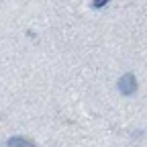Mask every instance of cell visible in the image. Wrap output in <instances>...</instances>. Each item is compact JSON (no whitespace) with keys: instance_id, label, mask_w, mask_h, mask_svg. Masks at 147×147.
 I'll use <instances>...</instances> for the list:
<instances>
[{"instance_id":"cell-3","label":"cell","mask_w":147,"mask_h":147,"mask_svg":"<svg viewBox=\"0 0 147 147\" xmlns=\"http://www.w3.org/2000/svg\"><path fill=\"white\" fill-rule=\"evenodd\" d=\"M106 2H108V0H92V6H94V8H102Z\"/></svg>"},{"instance_id":"cell-1","label":"cell","mask_w":147,"mask_h":147,"mask_svg":"<svg viewBox=\"0 0 147 147\" xmlns=\"http://www.w3.org/2000/svg\"><path fill=\"white\" fill-rule=\"evenodd\" d=\"M119 90H121V94H125V96L135 94V90H137V80H135L133 74H125V76L119 80Z\"/></svg>"},{"instance_id":"cell-2","label":"cell","mask_w":147,"mask_h":147,"mask_svg":"<svg viewBox=\"0 0 147 147\" xmlns=\"http://www.w3.org/2000/svg\"><path fill=\"white\" fill-rule=\"evenodd\" d=\"M6 147H35V143L29 141V139H25V137H10L8 143H6Z\"/></svg>"}]
</instances>
